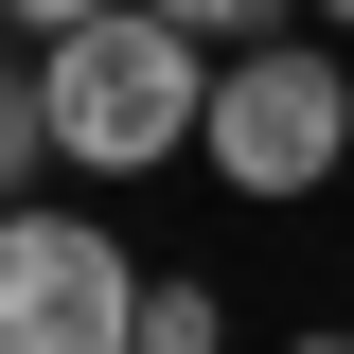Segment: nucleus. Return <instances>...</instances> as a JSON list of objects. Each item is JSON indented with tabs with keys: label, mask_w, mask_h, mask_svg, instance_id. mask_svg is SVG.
Wrapping results in <instances>:
<instances>
[{
	"label": "nucleus",
	"mask_w": 354,
	"mask_h": 354,
	"mask_svg": "<svg viewBox=\"0 0 354 354\" xmlns=\"http://www.w3.org/2000/svg\"><path fill=\"white\" fill-rule=\"evenodd\" d=\"M36 106H53V160L71 177H160V160H195V124H213V53L160 36L124 0V18H88V36L36 53Z\"/></svg>",
	"instance_id": "obj_1"
},
{
	"label": "nucleus",
	"mask_w": 354,
	"mask_h": 354,
	"mask_svg": "<svg viewBox=\"0 0 354 354\" xmlns=\"http://www.w3.org/2000/svg\"><path fill=\"white\" fill-rule=\"evenodd\" d=\"M195 160H213L230 195H266V213H283V195H319V177L354 160V71H337L319 36L230 53V71H213V124H195Z\"/></svg>",
	"instance_id": "obj_2"
},
{
	"label": "nucleus",
	"mask_w": 354,
	"mask_h": 354,
	"mask_svg": "<svg viewBox=\"0 0 354 354\" xmlns=\"http://www.w3.org/2000/svg\"><path fill=\"white\" fill-rule=\"evenodd\" d=\"M0 354H142V248L106 213H0Z\"/></svg>",
	"instance_id": "obj_3"
},
{
	"label": "nucleus",
	"mask_w": 354,
	"mask_h": 354,
	"mask_svg": "<svg viewBox=\"0 0 354 354\" xmlns=\"http://www.w3.org/2000/svg\"><path fill=\"white\" fill-rule=\"evenodd\" d=\"M142 18H160V36H195L230 71V53H283V18H301V0H142Z\"/></svg>",
	"instance_id": "obj_4"
},
{
	"label": "nucleus",
	"mask_w": 354,
	"mask_h": 354,
	"mask_svg": "<svg viewBox=\"0 0 354 354\" xmlns=\"http://www.w3.org/2000/svg\"><path fill=\"white\" fill-rule=\"evenodd\" d=\"M36 177H53V106L36 71H0V213H36Z\"/></svg>",
	"instance_id": "obj_5"
},
{
	"label": "nucleus",
	"mask_w": 354,
	"mask_h": 354,
	"mask_svg": "<svg viewBox=\"0 0 354 354\" xmlns=\"http://www.w3.org/2000/svg\"><path fill=\"white\" fill-rule=\"evenodd\" d=\"M142 354H230V301L213 283H142Z\"/></svg>",
	"instance_id": "obj_6"
},
{
	"label": "nucleus",
	"mask_w": 354,
	"mask_h": 354,
	"mask_svg": "<svg viewBox=\"0 0 354 354\" xmlns=\"http://www.w3.org/2000/svg\"><path fill=\"white\" fill-rule=\"evenodd\" d=\"M88 18H124V0H0V36H36V53H53V36H88Z\"/></svg>",
	"instance_id": "obj_7"
},
{
	"label": "nucleus",
	"mask_w": 354,
	"mask_h": 354,
	"mask_svg": "<svg viewBox=\"0 0 354 354\" xmlns=\"http://www.w3.org/2000/svg\"><path fill=\"white\" fill-rule=\"evenodd\" d=\"M283 354H354V337H283Z\"/></svg>",
	"instance_id": "obj_8"
},
{
	"label": "nucleus",
	"mask_w": 354,
	"mask_h": 354,
	"mask_svg": "<svg viewBox=\"0 0 354 354\" xmlns=\"http://www.w3.org/2000/svg\"><path fill=\"white\" fill-rule=\"evenodd\" d=\"M319 18H337V36H354V0H319Z\"/></svg>",
	"instance_id": "obj_9"
}]
</instances>
